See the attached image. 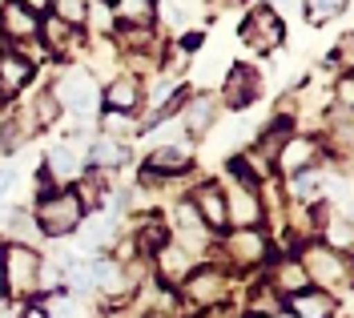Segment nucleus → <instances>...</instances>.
Instances as JSON below:
<instances>
[{
    "label": "nucleus",
    "instance_id": "obj_20",
    "mask_svg": "<svg viewBox=\"0 0 354 318\" xmlns=\"http://www.w3.org/2000/svg\"><path fill=\"white\" fill-rule=\"evenodd\" d=\"M189 149H181V145H157L153 153H149V161H145V169L149 174H185L189 169Z\"/></svg>",
    "mask_w": 354,
    "mask_h": 318
},
{
    "label": "nucleus",
    "instance_id": "obj_37",
    "mask_svg": "<svg viewBox=\"0 0 354 318\" xmlns=\"http://www.w3.org/2000/svg\"><path fill=\"white\" fill-rule=\"evenodd\" d=\"M351 101H354V85H351V77H342V81H338V105L351 109Z\"/></svg>",
    "mask_w": 354,
    "mask_h": 318
},
{
    "label": "nucleus",
    "instance_id": "obj_34",
    "mask_svg": "<svg viewBox=\"0 0 354 318\" xmlns=\"http://www.w3.org/2000/svg\"><path fill=\"white\" fill-rule=\"evenodd\" d=\"M101 125H105V129H109V137H121V133H129L133 125H129V113H105V121H101Z\"/></svg>",
    "mask_w": 354,
    "mask_h": 318
},
{
    "label": "nucleus",
    "instance_id": "obj_25",
    "mask_svg": "<svg viewBox=\"0 0 354 318\" xmlns=\"http://www.w3.org/2000/svg\"><path fill=\"white\" fill-rule=\"evenodd\" d=\"M133 238H137V250H141V254H157L165 242H169V226H165V222H157V218H145V222L137 226Z\"/></svg>",
    "mask_w": 354,
    "mask_h": 318
},
{
    "label": "nucleus",
    "instance_id": "obj_31",
    "mask_svg": "<svg viewBox=\"0 0 354 318\" xmlns=\"http://www.w3.org/2000/svg\"><path fill=\"white\" fill-rule=\"evenodd\" d=\"M282 306H286V302H282V298L274 294V290H270L266 282L258 286V290H254V310H258V315H262V310H266V315H278Z\"/></svg>",
    "mask_w": 354,
    "mask_h": 318
},
{
    "label": "nucleus",
    "instance_id": "obj_4",
    "mask_svg": "<svg viewBox=\"0 0 354 318\" xmlns=\"http://www.w3.org/2000/svg\"><path fill=\"white\" fill-rule=\"evenodd\" d=\"M53 101L61 105V109H73V113H97V105H101V89H97V81H93V73L88 68H65L61 77H57V85H53Z\"/></svg>",
    "mask_w": 354,
    "mask_h": 318
},
{
    "label": "nucleus",
    "instance_id": "obj_43",
    "mask_svg": "<svg viewBox=\"0 0 354 318\" xmlns=\"http://www.w3.org/2000/svg\"><path fill=\"white\" fill-rule=\"evenodd\" d=\"M0 101H4V97H0Z\"/></svg>",
    "mask_w": 354,
    "mask_h": 318
},
{
    "label": "nucleus",
    "instance_id": "obj_30",
    "mask_svg": "<svg viewBox=\"0 0 354 318\" xmlns=\"http://www.w3.org/2000/svg\"><path fill=\"white\" fill-rule=\"evenodd\" d=\"M346 8V0H306V17L314 24H326V21H334L338 12Z\"/></svg>",
    "mask_w": 354,
    "mask_h": 318
},
{
    "label": "nucleus",
    "instance_id": "obj_21",
    "mask_svg": "<svg viewBox=\"0 0 354 318\" xmlns=\"http://www.w3.org/2000/svg\"><path fill=\"white\" fill-rule=\"evenodd\" d=\"M88 270H93V286L101 290V294H121L129 282H125V266L121 262H113V258H97V262H88Z\"/></svg>",
    "mask_w": 354,
    "mask_h": 318
},
{
    "label": "nucleus",
    "instance_id": "obj_40",
    "mask_svg": "<svg viewBox=\"0 0 354 318\" xmlns=\"http://www.w3.org/2000/svg\"><path fill=\"white\" fill-rule=\"evenodd\" d=\"M338 57H342V65H351V32L342 37V45H338Z\"/></svg>",
    "mask_w": 354,
    "mask_h": 318
},
{
    "label": "nucleus",
    "instance_id": "obj_35",
    "mask_svg": "<svg viewBox=\"0 0 354 318\" xmlns=\"http://www.w3.org/2000/svg\"><path fill=\"white\" fill-rule=\"evenodd\" d=\"M24 310H28V306H24L21 298H8V302L0 298V318H24Z\"/></svg>",
    "mask_w": 354,
    "mask_h": 318
},
{
    "label": "nucleus",
    "instance_id": "obj_27",
    "mask_svg": "<svg viewBox=\"0 0 354 318\" xmlns=\"http://www.w3.org/2000/svg\"><path fill=\"white\" fill-rule=\"evenodd\" d=\"M48 318H88V302L81 294H53L44 306Z\"/></svg>",
    "mask_w": 354,
    "mask_h": 318
},
{
    "label": "nucleus",
    "instance_id": "obj_3",
    "mask_svg": "<svg viewBox=\"0 0 354 318\" xmlns=\"http://www.w3.org/2000/svg\"><path fill=\"white\" fill-rule=\"evenodd\" d=\"M298 262H302V270H306V282H314L318 290H330V286H346V282H351L346 254L330 250L326 242H310Z\"/></svg>",
    "mask_w": 354,
    "mask_h": 318
},
{
    "label": "nucleus",
    "instance_id": "obj_6",
    "mask_svg": "<svg viewBox=\"0 0 354 318\" xmlns=\"http://www.w3.org/2000/svg\"><path fill=\"white\" fill-rule=\"evenodd\" d=\"M282 17L270 8V4H258L250 17L242 21V41L250 48H258V53H266V48H278L282 45Z\"/></svg>",
    "mask_w": 354,
    "mask_h": 318
},
{
    "label": "nucleus",
    "instance_id": "obj_18",
    "mask_svg": "<svg viewBox=\"0 0 354 318\" xmlns=\"http://www.w3.org/2000/svg\"><path fill=\"white\" fill-rule=\"evenodd\" d=\"M141 101H145V93H141V81L137 77H117L109 89H105V105H109L113 113H133Z\"/></svg>",
    "mask_w": 354,
    "mask_h": 318
},
{
    "label": "nucleus",
    "instance_id": "obj_42",
    "mask_svg": "<svg viewBox=\"0 0 354 318\" xmlns=\"http://www.w3.org/2000/svg\"><path fill=\"white\" fill-rule=\"evenodd\" d=\"M0 298H4V270H0Z\"/></svg>",
    "mask_w": 354,
    "mask_h": 318
},
{
    "label": "nucleus",
    "instance_id": "obj_24",
    "mask_svg": "<svg viewBox=\"0 0 354 318\" xmlns=\"http://www.w3.org/2000/svg\"><path fill=\"white\" fill-rule=\"evenodd\" d=\"M157 12V0H117V21L129 28H149Z\"/></svg>",
    "mask_w": 354,
    "mask_h": 318
},
{
    "label": "nucleus",
    "instance_id": "obj_8",
    "mask_svg": "<svg viewBox=\"0 0 354 318\" xmlns=\"http://www.w3.org/2000/svg\"><path fill=\"white\" fill-rule=\"evenodd\" d=\"M225 254H230L234 266H258V262L270 258V238H266L258 226L234 230V234L225 238Z\"/></svg>",
    "mask_w": 354,
    "mask_h": 318
},
{
    "label": "nucleus",
    "instance_id": "obj_19",
    "mask_svg": "<svg viewBox=\"0 0 354 318\" xmlns=\"http://www.w3.org/2000/svg\"><path fill=\"white\" fill-rule=\"evenodd\" d=\"M113 234H117V222H113L109 214L81 218V226H77V238H81V246H85V250H105V246L113 242Z\"/></svg>",
    "mask_w": 354,
    "mask_h": 318
},
{
    "label": "nucleus",
    "instance_id": "obj_12",
    "mask_svg": "<svg viewBox=\"0 0 354 318\" xmlns=\"http://www.w3.org/2000/svg\"><path fill=\"white\" fill-rule=\"evenodd\" d=\"M286 310L294 318H334L338 302H334L330 290H314V286H306V290H298V294L286 298Z\"/></svg>",
    "mask_w": 354,
    "mask_h": 318
},
{
    "label": "nucleus",
    "instance_id": "obj_14",
    "mask_svg": "<svg viewBox=\"0 0 354 318\" xmlns=\"http://www.w3.org/2000/svg\"><path fill=\"white\" fill-rule=\"evenodd\" d=\"M28 81H32V65L24 61L21 53L4 48L0 53V97H17Z\"/></svg>",
    "mask_w": 354,
    "mask_h": 318
},
{
    "label": "nucleus",
    "instance_id": "obj_13",
    "mask_svg": "<svg viewBox=\"0 0 354 318\" xmlns=\"http://www.w3.org/2000/svg\"><path fill=\"white\" fill-rule=\"evenodd\" d=\"M258 97V73L250 65H234L225 73V105L230 109H245Z\"/></svg>",
    "mask_w": 354,
    "mask_h": 318
},
{
    "label": "nucleus",
    "instance_id": "obj_39",
    "mask_svg": "<svg viewBox=\"0 0 354 318\" xmlns=\"http://www.w3.org/2000/svg\"><path fill=\"white\" fill-rule=\"evenodd\" d=\"M201 318H238V310H230V306L221 302V306H209V310H205Z\"/></svg>",
    "mask_w": 354,
    "mask_h": 318
},
{
    "label": "nucleus",
    "instance_id": "obj_22",
    "mask_svg": "<svg viewBox=\"0 0 354 318\" xmlns=\"http://www.w3.org/2000/svg\"><path fill=\"white\" fill-rule=\"evenodd\" d=\"M174 218H177L174 230L185 238V246H189V250H201V246H205V222L198 218V209H194L189 202H181Z\"/></svg>",
    "mask_w": 354,
    "mask_h": 318
},
{
    "label": "nucleus",
    "instance_id": "obj_17",
    "mask_svg": "<svg viewBox=\"0 0 354 318\" xmlns=\"http://www.w3.org/2000/svg\"><path fill=\"white\" fill-rule=\"evenodd\" d=\"M153 262H157V274L174 286V282H185L189 278V270H194V254L185 250V246H161V250L153 254Z\"/></svg>",
    "mask_w": 354,
    "mask_h": 318
},
{
    "label": "nucleus",
    "instance_id": "obj_15",
    "mask_svg": "<svg viewBox=\"0 0 354 318\" xmlns=\"http://www.w3.org/2000/svg\"><path fill=\"white\" fill-rule=\"evenodd\" d=\"M310 282H306V270H302V262L298 258H278L274 262V270H270V290L274 294H282V298H290V294H298V290H306Z\"/></svg>",
    "mask_w": 354,
    "mask_h": 318
},
{
    "label": "nucleus",
    "instance_id": "obj_16",
    "mask_svg": "<svg viewBox=\"0 0 354 318\" xmlns=\"http://www.w3.org/2000/svg\"><path fill=\"white\" fill-rule=\"evenodd\" d=\"M37 28H41V21H37L28 8H21L17 0H8V4L0 8V32H4L8 41H32Z\"/></svg>",
    "mask_w": 354,
    "mask_h": 318
},
{
    "label": "nucleus",
    "instance_id": "obj_38",
    "mask_svg": "<svg viewBox=\"0 0 354 318\" xmlns=\"http://www.w3.org/2000/svg\"><path fill=\"white\" fill-rule=\"evenodd\" d=\"M17 4H21V8H28L32 17H41V12H48V4H53V0H17Z\"/></svg>",
    "mask_w": 354,
    "mask_h": 318
},
{
    "label": "nucleus",
    "instance_id": "obj_32",
    "mask_svg": "<svg viewBox=\"0 0 354 318\" xmlns=\"http://www.w3.org/2000/svg\"><path fill=\"white\" fill-rule=\"evenodd\" d=\"M32 113H37V121H41V125H53V121H57V113H61V105L53 101V93H41V97L32 101Z\"/></svg>",
    "mask_w": 354,
    "mask_h": 318
},
{
    "label": "nucleus",
    "instance_id": "obj_10",
    "mask_svg": "<svg viewBox=\"0 0 354 318\" xmlns=\"http://www.w3.org/2000/svg\"><path fill=\"white\" fill-rule=\"evenodd\" d=\"M318 158H322V145L314 141V137H286V145L278 149V169L282 174H302V169H310V165H318Z\"/></svg>",
    "mask_w": 354,
    "mask_h": 318
},
{
    "label": "nucleus",
    "instance_id": "obj_5",
    "mask_svg": "<svg viewBox=\"0 0 354 318\" xmlns=\"http://www.w3.org/2000/svg\"><path fill=\"white\" fill-rule=\"evenodd\" d=\"M181 294H185V302H189V306L209 310V306H221V302L230 298V278H225V270H218V266L189 270L185 286H181Z\"/></svg>",
    "mask_w": 354,
    "mask_h": 318
},
{
    "label": "nucleus",
    "instance_id": "obj_9",
    "mask_svg": "<svg viewBox=\"0 0 354 318\" xmlns=\"http://www.w3.org/2000/svg\"><path fill=\"white\" fill-rule=\"evenodd\" d=\"M44 178H48V185H73L77 178H85V158L73 149V141L68 145H57L44 158Z\"/></svg>",
    "mask_w": 354,
    "mask_h": 318
},
{
    "label": "nucleus",
    "instance_id": "obj_33",
    "mask_svg": "<svg viewBox=\"0 0 354 318\" xmlns=\"http://www.w3.org/2000/svg\"><path fill=\"white\" fill-rule=\"evenodd\" d=\"M209 117H214L209 101H194V105H189V117H185V121H189V129H205V125H209Z\"/></svg>",
    "mask_w": 354,
    "mask_h": 318
},
{
    "label": "nucleus",
    "instance_id": "obj_2",
    "mask_svg": "<svg viewBox=\"0 0 354 318\" xmlns=\"http://www.w3.org/2000/svg\"><path fill=\"white\" fill-rule=\"evenodd\" d=\"M0 270H4V290L21 302L41 290V254L32 246H8L0 254Z\"/></svg>",
    "mask_w": 354,
    "mask_h": 318
},
{
    "label": "nucleus",
    "instance_id": "obj_1",
    "mask_svg": "<svg viewBox=\"0 0 354 318\" xmlns=\"http://www.w3.org/2000/svg\"><path fill=\"white\" fill-rule=\"evenodd\" d=\"M81 218H85V205L77 198V189H53V194L37 198L32 222H37V230H41L44 238H65V234H73V230L81 226Z\"/></svg>",
    "mask_w": 354,
    "mask_h": 318
},
{
    "label": "nucleus",
    "instance_id": "obj_26",
    "mask_svg": "<svg viewBox=\"0 0 354 318\" xmlns=\"http://www.w3.org/2000/svg\"><path fill=\"white\" fill-rule=\"evenodd\" d=\"M41 32H44V48H48V57H53V53H73V41H77L73 24H65V21H57V17H53Z\"/></svg>",
    "mask_w": 354,
    "mask_h": 318
},
{
    "label": "nucleus",
    "instance_id": "obj_36",
    "mask_svg": "<svg viewBox=\"0 0 354 318\" xmlns=\"http://www.w3.org/2000/svg\"><path fill=\"white\" fill-rule=\"evenodd\" d=\"M12 185H17V174L12 169H0V205L12 198Z\"/></svg>",
    "mask_w": 354,
    "mask_h": 318
},
{
    "label": "nucleus",
    "instance_id": "obj_7",
    "mask_svg": "<svg viewBox=\"0 0 354 318\" xmlns=\"http://www.w3.org/2000/svg\"><path fill=\"white\" fill-rule=\"evenodd\" d=\"M225 222L234 230H250L262 222V198L254 194L250 182H234L225 189Z\"/></svg>",
    "mask_w": 354,
    "mask_h": 318
},
{
    "label": "nucleus",
    "instance_id": "obj_23",
    "mask_svg": "<svg viewBox=\"0 0 354 318\" xmlns=\"http://www.w3.org/2000/svg\"><path fill=\"white\" fill-rule=\"evenodd\" d=\"M129 158V149L117 141V137H101V141H93V149H88V165L93 169H117V165H125Z\"/></svg>",
    "mask_w": 354,
    "mask_h": 318
},
{
    "label": "nucleus",
    "instance_id": "obj_29",
    "mask_svg": "<svg viewBox=\"0 0 354 318\" xmlns=\"http://www.w3.org/2000/svg\"><path fill=\"white\" fill-rule=\"evenodd\" d=\"M65 286H68V294H85V290H93V270H88V262H68L65 266Z\"/></svg>",
    "mask_w": 354,
    "mask_h": 318
},
{
    "label": "nucleus",
    "instance_id": "obj_41",
    "mask_svg": "<svg viewBox=\"0 0 354 318\" xmlns=\"http://www.w3.org/2000/svg\"><path fill=\"white\" fill-rule=\"evenodd\" d=\"M24 318H48V315H44L41 306H37V310H24Z\"/></svg>",
    "mask_w": 354,
    "mask_h": 318
},
{
    "label": "nucleus",
    "instance_id": "obj_28",
    "mask_svg": "<svg viewBox=\"0 0 354 318\" xmlns=\"http://www.w3.org/2000/svg\"><path fill=\"white\" fill-rule=\"evenodd\" d=\"M48 8H53V17H57V21L73 24V28H81V24L88 21V0H53Z\"/></svg>",
    "mask_w": 354,
    "mask_h": 318
},
{
    "label": "nucleus",
    "instance_id": "obj_11",
    "mask_svg": "<svg viewBox=\"0 0 354 318\" xmlns=\"http://www.w3.org/2000/svg\"><path fill=\"white\" fill-rule=\"evenodd\" d=\"M194 209H198V218L205 222V230H225L230 222H225V189H221L218 182H205L194 189Z\"/></svg>",
    "mask_w": 354,
    "mask_h": 318
}]
</instances>
